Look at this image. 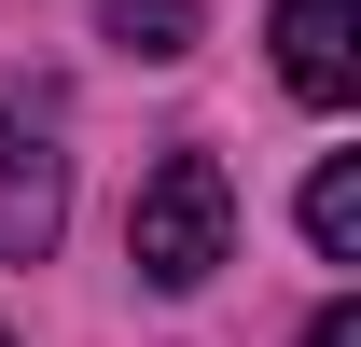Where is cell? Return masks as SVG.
Here are the masks:
<instances>
[{
	"instance_id": "obj_2",
	"label": "cell",
	"mask_w": 361,
	"mask_h": 347,
	"mask_svg": "<svg viewBox=\"0 0 361 347\" xmlns=\"http://www.w3.org/2000/svg\"><path fill=\"white\" fill-rule=\"evenodd\" d=\"M278 84L306 111H348L361 97V0H278Z\"/></svg>"
},
{
	"instance_id": "obj_1",
	"label": "cell",
	"mask_w": 361,
	"mask_h": 347,
	"mask_svg": "<svg viewBox=\"0 0 361 347\" xmlns=\"http://www.w3.org/2000/svg\"><path fill=\"white\" fill-rule=\"evenodd\" d=\"M223 250H236V181H223V153H167V167L139 181V209H126L139 292H209Z\"/></svg>"
},
{
	"instance_id": "obj_5",
	"label": "cell",
	"mask_w": 361,
	"mask_h": 347,
	"mask_svg": "<svg viewBox=\"0 0 361 347\" xmlns=\"http://www.w3.org/2000/svg\"><path fill=\"white\" fill-rule=\"evenodd\" d=\"M306 347H361V305H319V319H306Z\"/></svg>"
},
{
	"instance_id": "obj_6",
	"label": "cell",
	"mask_w": 361,
	"mask_h": 347,
	"mask_svg": "<svg viewBox=\"0 0 361 347\" xmlns=\"http://www.w3.org/2000/svg\"><path fill=\"white\" fill-rule=\"evenodd\" d=\"M0 347H14V334H0Z\"/></svg>"
},
{
	"instance_id": "obj_3",
	"label": "cell",
	"mask_w": 361,
	"mask_h": 347,
	"mask_svg": "<svg viewBox=\"0 0 361 347\" xmlns=\"http://www.w3.org/2000/svg\"><path fill=\"white\" fill-rule=\"evenodd\" d=\"M306 236L334 264H361V153H319V181H306Z\"/></svg>"
},
{
	"instance_id": "obj_4",
	"label": "cell",
	"mask_w": 361,
	"mask_h": 347,
	"mask_svg": "<svg viewBox=\"0 0 361 347\" xmlns=\"http://www.w3.org/2000/svg\"><path fill=\"white\" fill-rule=\"evenodd\" d=\"M111 42L126 56H195V0H111Z\"/></svg>"
}]
</instances>
